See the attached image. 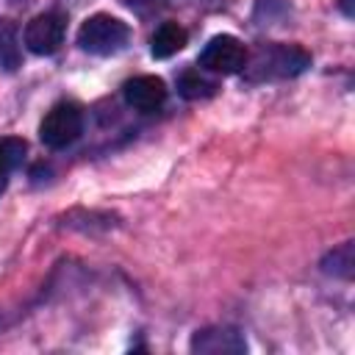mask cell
<instances>
[{"mask_svg": "<svg viewBox=\"0 0 355 355\" xmlns=\"http://www.w3.org/2000/svg\"><path fill=\"white\" fill-rule=\"evenodd\" d=\"M28 153L25 139L19 136H0V180H8V175L22 164Z\"/></svg>", "mask_w": 355, "mask_h": 355, "instance_id": "cell-12", "label": "cell"}, {"mask_svg": "<svg viewBox=\"0 0 355 355\" xmlns=\"http://www.w3.org/2000/svg\"><path fill=\"white\" fill-rule=\"evenodd\" d=\"M128 8H133L139 17H150L158 8H164V0H122Z\"/></svg>", "mask_w": 355, "mask_h": 355, "instance_id": "cell-13", "label": "cell"}, {"mask_svg": "<svg viewBox=\"0 0 355 355\" xmlns=\"http://www.w3.org/2000/svg\"><path fill=\"white\" fill-rule=\"evenodd\" d=\"M322 272L324 275H333V277H341V280H349L355 275V244L352 241H344V244L333 247L322 258Z\"/></svg>", "mask_w": 355, "mask_h": 355, "instance_id": "cell-9", "label": "cell"}, {"mask_svg": "<svg viewBox=\"0 0 355 355\" xmlns=\"http://www.w3.org/2000/svg\"><path fill=\"white\" fill-rule=\"evenodd\" d=\"M80 133H83V114L75 103H55L39 125V139L50 150L69 147Z\"/></svg>", "mask_w": 355, "mask_h": 355, "instance_id": "cell-3", "label": "cell"}, {"mask_svg": "<svg viewBox=\"0 0 355 355\" xmlns=\"http://www.w3.org/2000/svg\"><path fill=\"white\" fill-rule=\"evenodd\" d=\"M200 67L208 72H219V75H236L244 69L247 64V47L230 36V33H219L214 39L205 42V47L200 50Z\"/></svg>", "mask_w": 355, "mask_h": 355, "instance_id": "cell-4", "label": "cell"}, {"mask_svg": "<svg viewBox=\"0 0 355 355\" xmlns=\"http://www.w3.org/2000/svg\"><path fill=\"white\" fill-rule=\"evenodd\" d=\"M6 183H8V180H0V194H3V189H6Z\"/></svg>", "mask_w": 355, "mask_h": 355, "instance_id": "cell-15", "label": "cell"}, {"mask_svg": "<svg viewBox=\"0 0 355 355\" xmlns=\"http://www.w3.org/2000/svg\"><path fill=\"white\" fill-rule=\"evenodd\" d=\"M311 67V53L297 44H261L258 53L244 64L250 80H275V78H297Z\"/></svg>", "mask_w": 355, "mask_h": 355, "instance_id": "cell-1", "label": "cell"}, {"mask_svg": "<svg viewBox=\"0 0 355 355\" xmlns=\"http://www.w3.org/2000/svg\"><path fill=\"white\" fill-rule=\"evenodd\" d=\"M341 11H344L347 17H352V0H341Z\"/></svg>", "mask_w": 355, "mask_h": 355, "instance_id": "cell-14", "label": "cell"}, {"mask_svg": "<svg viewBox=\"0 0 355 355\" xmlns=\"http://www.w3.org/2000/svg\"><path fill=\"white\" fill-rule=\"evenodd\" d=\"M64 33H67V19L64 14L58 11H44V14H36L28 25H25V47L36 55H53L61 42H64Z\"/></svg>", "mask_w": 355, "mask_h": 355, "instance_id": "cell-5", "label": "cell"}, {"mask_svg": "<svg viewBox=\"0 0 355 355\" xmlns=\"http://www.w3.org/2000/svg\"><path fill=\"white\" fill-rule=\"evenodd\" d=\"M22 64V50H19V33L11 19H0V67L6 72H14Z\"/></svg>", "mask_w": 355, "mask_h": 355, "instance_id": "cell-10", "label": "cell"}, {"mask_svg": "<svg viewBox=\"0 0 355 355\" xmlns=\"http://www.w3.org/2000/svg\"><path fill=\"white\" fill-rule=\"evenodd\" d=\"M189 42V33L178 25V22H161L155 28V33L150 36V53L153 58H169L175 53H180Z\"/></svg>", "mask_w": 355, "mask_h": 355, "instance_id": "cell-8", "label": "cell"}, {"mask_svg": "<svg viewBox=\"0 0 355 355\" xmlns=\"http://www.w3.org/2000/svg\"><path fill=\"white\" fill-rule=\"evenodd\" d=\"M128 39H130L128 22H122L119 17H111V14H94L78 31L80 50H86L92 55H114L128 44Z\"/></svg>", "mask_w": 355, "mask_h": 355, "instance_id": "cell-2", "label": "cell"}, {"mask_svg": "<svg viewBox=\"0 0 355 355\" xmlns=\"http://www.w3.org/2000/svg\"><path fill=\"white\" fill-rule=\"evenodd\" d=\"M189 349L194 355H244L247 352V338L236 327H202L191 336Z\"/></svg>", "mask_w": 355, "mask_h": 355, "instance_id": "cell-6", "label": "cell"}, {"mask_svg": "<svg viewBox=\"0 0 355 355\" xmlns=\"http://www.w3.org/2000/svg\"><path fill=\"white\" fill-rule=\"evenodd\" d=\"M216 92V83L208 80L205 75H200V69H186L178 78V94L183 100H205Z\"/></svg>", "mask_w": 355, "mask_h": 355, "instance_id": "cell-11", "label": "cell"}, {"mask_svg": "<svg viewBox=\"0 0 355 355\" xmlns=\"http://www.w3.org/2000/svg\"><path fill=\"white\" fill-rule=\"evenodd\" d=\"M122 97L136 111H155L166 100V83L155 75H136L122 86Z\"/></svg>", "mask_w": 355, "mask_h": 355, "instance_id": "cell-7", "label": "cell"}]
</instances>
